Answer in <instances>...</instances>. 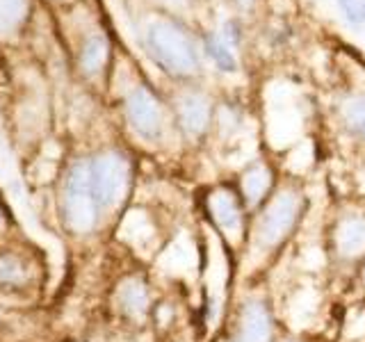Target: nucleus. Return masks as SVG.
<instances>
[{"mask_svg":"<svg viewBox=\"0 0 365 342\" xmlns=\"http://www.w3.org/2000/svg\"><path fill=\"white\" fill-rule=\"evenodd\" d=\"M148 53L160 68L176 78H192L199 73V53L190 34L171 21H158L146 32Z\"/></svg>","mask_w":365,"mask_h":342,"instance_id":"f257e3e1","label":"nucleus"},{"mask_svg":"<svg viewBox=\"0 0 365 342\" xmlns=\"http://www.w3.org/2000/svg\"><path fill=\"white\" fill-rule=\"evenodd\" d=\"M302 214V197L297 192L283 190L265 205L256 222V244L260 249L279 247L292 233L294 224Z\"/></svg>","mask_w":365,"mask_h":342,"instance_id":"f03ea898","label":"nucleus"},{"mask_svg":"<svg viewBox=\"0 0 365 342\" xmlns=\"http://www.w3.org/2000/svg\"><path fill=\"white\" fill-rule=\"evenodd\" d=\"M96 208L98 203L91 192L89 167L76 165L68 174L64 190V214L68 228L76 233H89L96 226Z\"/></svg>","mask_w":365,"mask_h":342,"instance_id":"7ed1b4c3","label":"nucleus"},{"mask_svg":"<svg viewBox=\"0 0 365 342\" xmlns=\"http://www.w3.org/2000/svg\"><path fill=\"white\" fill-rule=\"evenodd\" d=\"M128 162L119 153H103L89 165V182L101 208L121 203L128 190Z\"/></svg>","mask_w":365,"mask_h":342,"instance_id":"20e7f679","label":"nucleus"},{"mask_svg":"<svg viewBox=\"0 0 365 342\" xmlns=\"http://www.w3.org/2000/svg\"><path fill=\"white\" fill-rule=\"evenodd\" d=\"M125 114H128L130 125L144 140H155L163 133V105L146 87H135L130 91L125 98Z\"/></svg>","mask_w":365,"mask_h":342,"instance_id":"39448f33","label":"nucleus"},{"mask_svg":"<svg viewBox=\"0 0 365 342\" xmlns=\"http://www.w3.org/2000/svg\"><path fill=\"white\" fill-rule=\"evenodd\" d=\"M272 317L262 301H247L240 308V319L233 338L228 342H269Z\"/></svg>","mask_w":365,"mask_h":342,"instance_id":"423d86ee","label":"nucleus"},{"mask_svg":"<svg viewBox=\"0 0 365 342\" xmlns=\"http://www.w3.org/2000/svg\"><path fill=\"white\" fill-rule=\"evenodd\" d=\"M208 208L215 224L222 228L228 237H237L240 228H242V210H240V201L235 199L233 192L217 190L210 194Z\"/></svg>","mask_w":365,"mask_h":342,"instance_id":"0eeeda50","label":"nucleus"},{"mask_svg":"<svg viewBox=\"0 0 365 342\" xmlns=\"http://www.w3.org/2000/svg\"><path fill=\"white\" fill-rule=\"evenodd\" d=\"M176 112L187 135H201L210 123V100L203 94H182L176 100Z\"/></svg>","mask_w":365,"mask_h":342,"instance_id":"6e6552de","label":"nucleus"},{"mask_svg":"<svg viewBox=\"0 0 365 342\" xmlns=\"http://www.w3.org/2000/svg\"><path fill=\"white\" fill-rule=\"evenodd\" d=\"M336 249L342 258H359L365 254V217H345L334 233Z\"/></svg>","mask_w":365,"mask_h":342,"instance_id":"1a4fd4ad","label":"nucleus"},{"mask_svg":"<svg viewBox=\"0 0 365 342\" xmlns=\"http://www.w3.org/2000/svg\"><path fill=\"white\" fill-rule=\"evenodd\" d=\"M203 48H205V55L210 57L220 71H226V73L237 71V60H235V55L231 51V43H228L222 34H217V32L205 34Z\"/></svg>","mask_w":365,"mask_h":342,"instance_id":"9d476101","label":"nucleus"},{"mask_svg":"<svg viewBox=\"0 0 365 342\" xmlns=\"http://www.w3.org/2000/svg\"><path fill=\"white\" fill-rule=\"evenodd\" d=\"M119 301L123 306V311L130 317H142L148 308V292L146 285L140 279H130L121 285L119 290Z\"/></svg>","mask_w":365,"mask_h":342,"instance_id":"9b49d317","label":"nucleus"},{"mask_svg":"<svg viewBox=\"0 0 365 342\" xmlns=\"http://www.w3.org/2000/svg\"><path fill=\"white\" fill-rule=\"evenodd\" d=\"M269 182H272V176L265 165H254L245 171L242 176V192L245 197L251 205H256L262 197L267 194L269 190Z\"/></svg>","mask_w":365,"mask_h":342,"instance_id":"f8f14e48","label":"nucleus"},{"mask_svg":"<svg viewBox=\"0 0 365 342\" xmlns=\"http://www.w3.org/2000/svg\"><path fill=\"white\" fill-rule=\"evenodd\" d=\"M108 60V43L103 37H89L80 53V64H83L85 73H98L103 64Z\"/></svg>","mask_w":365,"mask_h":342,"instance_id":"ddd939ff","label":"nucleus"},{"mask_svg":"<svg viewBox=\"0 0 365 342\" xmlns=\"http://www.w3.org/2000/svg\"><path fill=\"white\" fill-rule=\"evenodd\" d=\"M342 119L351 128V133L361 135L365 140V94L361 96H351L340 105Z\"/></svg>","mask_w":365,"mask_h":342,"instance_id":"4468645a","label":"nucleus"},{"mask_svg":"<svg viewBox=\"0 0 365 342\" xmlns=\"http://www.w3.org/2000/svg\"><path fill=\"white\" fill-rule=\"evenodd\" d=\"M28 0H0V34L19 28V23L26 19Z\"/></svg>","mask_w":365,"mask_h":342,"instance_id":"2eb2a0df","label":"nucleus"},{"mask_svg":"<svg viewBox=\"0 0 365 342\" xmlns=\"http://www.w3.org/2000/svg\"><path fill=\"white\" fill-rule=\"evenodd\" d=\"M342 14L354 26H365V0H338Z\"/></svg>","mask_w":365,"mask_h":342,"instance_id":"dca6fc26","label":"nucleus"},{"mask_svg":"<svg viewBox=\"0 0 365 342\" xmlns=\"http://www.w3.org/2000/svg\"><path fill=\"white\" fill-rule=\"evenodd\" d=\"M23 279V269L14 258H0V281L16 283Z\"/></svg>","mask_w":365,"mask_h":342,"instance_id":"f3484780","label":"nucleus"},{"mask_svg":"<svg viewBox=\"0 0 365 342\" xmlns=\"http://www.w3.org/2000/svg\"><path fill=\"white\" fill-rule=\"evenodd\" d=\"M235 3H237L240 7H249L251 3H254V0H235Z\"/></svg>","mask_w":365,"mask_h":342,"instance_id":"a211bd4d","label":"nucleus"},{"mask_svg":"<svg viewBox=\"0 0 365 342\" xmlns=\"http://www.w3.org/2000/svg\"><path fill=\"white\" fill-rule=\"evenodd\" d=\"M363 281H365V269H363Z\"/></svg>","mask_w":365,"mask_h":342,"instance_id":"6ab92c4d","label":"nucleus"},{"mask_svg":"<svg viewBox=\"0 0 365 342\" xmlns=\"http://www.w3.org/2000/svg\"><path fill=\"white\" fill-rule=\"evenodd\" d=\"M0 224H3V219H0Z\"/></svg>","mask_w":365,"mask_h":342,"instance_id":"aec40b11","label":"nucleus"}]
</instances>
